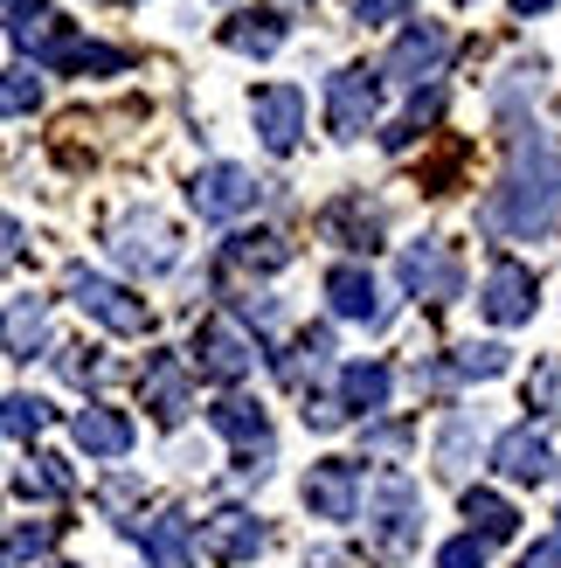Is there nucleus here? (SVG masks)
<instances>
[{
  "label": "nucleus",
  "instance_id": "45",
  "mask_svg": "<svg viewBox=\"0 0 561 568\" xmlns=\"http://www.w3.org/2000/svg\"><path fill=\"white\" fill-rule=\"evenodd\" d=\"M49 568H76V561H49Z\"/></svg>",
  "mask_w": 561,
  "mask_h": 568
},
{
  "label": "nucleus",
  "instance_id": "12",
  "mask_svg": "<svg viewBox=\"0 0 561 568\" xmlns=\"http://www.w3.org/2000/svg\"><path fill=\"white\" fill-rule=\"evenodd\" d=\"M534 271L527 264H513V257H499L492 271H486V292H479V305H486V320L492 326H527L534 320Z\"/></svg>",
  "mask_w": 561,
  "mask_h": 568
},
{
  "label": "nucleus",
  "instance_id": "8",
  "mask_svg": "<svg viewBox=\"0 0 561 568\" xmlns=\"http://www.w3.org/2000/svg\"><path fill=\"white\" fill-rule=\"evenodd\" d=\"M111 257H119L125 271H146V277H160V271H174V230L153 215V209H132L119 230H111Z\"/></svg>",
  "mask_w": 561,
  "mask_h": 568
},
{
  "label": "nucleus",
  "instance_id": "7",
  "mask_svg": "<svg viewBox=\"0 0 561 568\" xmlns=\"http://www.w3.org/2000/svg\"><path fill=\"white\" fill-rule=\"evenodd\" d=\"M194 367H202L208 382L236 388L249 367H257V339H249L236 320H202V326H194Z\"/></svg>",
  "mask_w": 561,
  "mask_h": 568
},
{
  "label": "nucleus",
  "instance_id": "37",
  "mask_svg": "<svg viewBox=\"0 0 561 568\" xmlns=\"http://www.w3.org/2000/svg\"><path fill=\"white\" fill-rule=\"evenodd\" d=\"M437 568H486V541L479 534H458V541L437 548Z\"/></svg>",
  "mask_w": 561,
  "mask_h": 568
},
{
  "label": "nucleus",
  "instance_id": "32",
  "mask_svg": "<svg viewBox=\"0 0 561 568\" xmlns=\"http://www.w3.org/2000/svg\"><path fill=\"white\" fill-rule=\"evenodd\" d=\"M471 444H479V416H451V423H443V437H437V471L443 478H465Z\"/></svg>",
  "mask_w": 561,
  "mask_h": 568
},
{
  "label": "nucleus",
  "instance_id": "43",
  "mask_svg": "<svg viewBox=\"0 0 561 568\" xmlns=\"http://www.w3.org/2000/svg\"><path fill=\"white\" fill-rule=\"evenodd\" d=\"M14 257H21V222L0 209V264H14Z\"/></svg>",
  "mask_w": 561,
  "mask_h": 568
},
{
  "label": "nucleus",
  "instance_id": "3",
  "mask_svg": "<svg viewBox=\"0 0 561 568\" xmlns=\"http://www.w3.org/2000/svg\"><path fill=\"white\" fill-rule=\"evenodd\" d=\"M0 21H8V36H14L21 55H35V63H49V70H70L76 63V42L83 36H70V21L55 14L49 0H0Z\"/></svg>",
  "mask_w": 561,
  "mask_h": 568
},
{
  "label": "nucleus",
  "instance_id": "34",
  "mask_svg": "<svg viewBox=\"0 0 561 568\" xmlns=\"http://www.w3.org/2000/svg\"><path fill=\"white\" fill-rule=\"evenodd\" d=\"M35 104H42V77L28 63L0 77V119H21V111H35Z\"/></svg>",
  "mask_w": 561,
  "mask_h": 568
},
{
  "label": "nucleus",
  "instance_id": "35",
  "mask_svg": "<svg viewBox=\"0 0 561 568\" xmlns=\"http://www.w3.org/2000/svg\"><path fill=\"white\" fill-rule=\"evenodd\" d=\"M55 367H63V382H76V388L111 382V361H98V347H63V354H55Z\"/></svg>",
  "mask_w": 561,
  "mask_h": 568
},
{
  "label": "nucleus",
  "instance_id": "46",
  "mask_svg": "<svg viewBox=\"0 0 561 568\" xmlns=\"http://www.w3.org/2000/svg\"><path fill=\"white\" fill-rule=\"evenodd\" d=\"M554 534H561V527H554Z\"/></svg>",
  "mask_w": 561,
  "mask_h": 568
},
{
  "label": "nucleus",
  "instance_id": "44",
  "mask_svg": "<svg viewBox=\"0 0 561 568\" xmlns=\"http://www.w3.org/2000/svg\"><path fill=\"white\" fill-rule=\"evenodd\" d=\"M548 8H554V0H513V14H520V21H534V14H548Z\"/></svg>",
  "mask_w": 561,
  "mask_h": 568
},
{
  "label": "nucleus",
  "instance_id": "10",
  "mask_svg": "<svg viewBox=\"0 0 561 568\" xmlns=\"http://www.w3.org/2000/svg\"><path fill=\"white\" fill-rule=\"evenodd\" d=\"M271 541V527L257 514H243V506H222V514L202 520V555L222 561V568H243V561H257Z\"/></svg>",
  "mask_w": 561,
  "mask_h": 568
},
{
  "label": "nucleus",
  "instance_id": "27",
  "mask_svg": "<svg viewBox=\"0 0 561 568\" xmlns=\"http://www.w3.org/2000/svg\"><path fill=\"white\" fill-rule=\"evenodd\" d=\"M55 520H21L14 534H0V568H28V561H42L49 548H55Z\"/></svg>",
  "mask_w": 561,
  "mask_h": 568
},
{
  "label": "nucleus",
  "instance_id": "13",
  "mask_svg": "<svg viewBox=\"0 0 561 568\" xmlns=\"http://www.w3.org/2000/svg\"><path fill=\"white\" fill-rule=\"evenodd\" d=\"M139 395H146V409L160 430H181L187 409H194V382H187V367L174 354H153L146 361V375H139Z\"/></svg>",
  "mask_w": 561,
  "mask_h": 568
},
{
  "label": "nucleus",
  "instance_id": "31",
  "mask_svg": "<svg viewBox=\"0 0 561 568\" xmlns=\"http://www.w3.org/2000/svg\"><path fill=\"white\" fill-rule=\"evenodd\" d=\"M326 361H333V333L313 326V333H298V354L277 361V375H285L292 388H305V367H313V375H326Z\"/></svg>",
  "mask_w": 561,
  "mask_h": 568
},
{
  "label": "nucleus",
  "instance_id": "38",
  "mask_svg": "<svg viewBox=\"0 0 561 568\" xmlns=\"http://www.w3.org/2000/svg\"><path fill=\"white\" fill-rule=\"evenodd\" d=\"M354 14L368 21V28H381V21H402V14H409V0H354Z\"/></svg>",
  "mask_w": 561,
  "mask_h": 568
},
{
  "label": "nucleus",
  "instance_id": "4",
  "mask_svg": "<svg viewBox=\"0 0 561 568\" xmlns=\"http://www.w3.org/2000/svg\"><path fill=\"white\" fill-rule=\"evenodd\" d=\"M375 527H368V541H375V555H409L416 541H424V499H416V486L402 471H388L381 486H375V514H368Z\"/></svg>",
  "mask_w": 561,
  "mask_h": 568
},
{
  "label": "nucleus",
  "instance_id": "15",
  "mask_svg": "<svg viewBox=\"0 0 561 568\" xmlns=\"http://www.w3.org/2000/svg\"><path fill=\"white\" fill-rule=\"evenodd\" d=\"M305 506H313L319 520H354L360 514V465L319 458L313 471H305Z\"/></svg>",
  "mask_w": 561,
  "mask_h": 568
},
{
  "label": "nucleus",
  "instance_id": "19",
  "mask_svg": "<svg viewBox=\"0 0 561 568\" xmlns=\"http://www.w3.org/2000/svg\"><path fill=\"white\" fill-rule=\"evenodd\" d=\"M208 430L230 437L243 458L249 450H271V416H264V403H249V395H222V403L208 409Z\"/></svg>",
  "mask_w": 561,
  "mask_h": 568
},
{
  "label": "nucleus",
  "instance_id": "28",
  "mask_svg": "<svg viewBox=\"0 0 561 568\" xmlns=\"http://www.w3.org/2000/svg\"><path fill=\"white\" fill-rule=\"evenodd\" d=\"M443 375H451V382H499V375H507V347H499V339H465Z\"/></svg>",
  "mask_w": 561,
  "mask_h": 568
},
{
  "label": "nucleus",
  "instance_id": "24",
  "mask_svg": "<svg viewBox=\"0 0 561 568\" xmlns=\"http://www.w3.org/2000/svg\"><path fill=\"white\" fill-rule=\"evenodd\" d=\"M132 534L146 541V561H153V568H194V548H187V520H181V514H160V520H132Z\"/></svg>",
  "mask_w": 561,
  "mask_h": 568
},
{
  "label": "nucleus",
  "instance_id": "16",
  "mask_svg": "<svg viewBox=\"0 0 561 568\" xmlns=\"http://www.w3.org/2000/svg\"><path fill=\"white\" fill-rule=\"evenodd\" d=\"M249 119H257V139L285 160L298 153V132H305V98L292 91V83H271V91H257V104H249Z\"/></svg>",
  "mask_w": 561,
  "mask_h": 568
},
{
  "label": "nucleus",
  "instance_id": "22",
  "mask_svg": "<svg viewBox=\"0 0 561 568\" xmlns=\"http://www.w3.org/2000/svg\"><path fill=\"white\" fill-rule=\"evenodd\" d=\"M319 230H326L333 243H347V250H375L381 209H368V194H347V202H333V209L319 215Z\"/></svg>",
  "mask_w": 561,
  "mask_h": 568
},
{
  "label": "nucleus",
  "instance_id": "30",
  "mask_svg": "<svg viewBox=\"0 0 561 568\" xmlns=\"http://www.w3.org/2000/svg\"><path fill=\"white\" fill-rule=\"evenodd\" d=\"M230 264L285 271V264H292V243H285V236H271V230H243V236H230Z\"/></svg>",
  "mask_w": 561,
  "mask_h": 568
},
{
  "label": "nucleus",
  "instance_id": "9",
  "mask_svg": "<svg viewBox=\"0 0 561 568\" xmlns=\"http://www.w3.org/2000/svg\"><path fill=\"white\" fill-rule=\"evenodd\" d=\"M375 104H381V70H333L326 77V125L333 139H360L375 119Z\"/></svg>",
  "mask_w": 561,
  "mask_h": 568
},
{
  "label": "nucleus",
  "instance_id": "6",
  "mask_svg": "<svg viewBox=\"0 0 561 568\" xmlns=\"http://www.w3.org/2000/svg\"><path fill=\"white\" fill-rule=\"evenodd\" d=\"M396 271H402V284H409V298H424V305H451V298L465 292V264H458V250L443 243V236L409 243Z\"/></svg>",
  "mask_w": 561,
  "mask_h": 568
},
{
  "label": "nucleus",
  "instance_id": "42",
  "mask_svg": "<svg viewBox=\"0 0 561 568\" xmlns=\"http://www.w3.org/2000/svg\"><path fill=\"white\" fill-rule=\"evenodd\" d=\"M368 444H375V450H409V423H375Z\"/></svg>",
  "mask_w": 561,
  "mask_h": 568
},
{
  "label": "nucleus",
  "instance_id": "25",
  "mask_svg": "<svg viewBox=\"0 0 561 568\" xmlns=\"http://www.w3.org/2000/svg\"><path fill=\"white\" fill-rule=\"evenodd\" d=\"M465 520H471V534H479L486 548H492V541H513V527H520L513 506L499 499V493H479V486L465 493Z\"/></svg>",
  "mask_w": 561,
  "mask_h": 568
},
{
  "label": "nucleus",
  "instance_id": "26",
  "mask_svg": "<svg viewBox=\"0 0 561 568\" xmlns=\"http://www.w3.org/2000/svg\"><path fill=\"white\" fill-rule=\"evenodd\" d=\"M70 486H76L70 465H63V458H49V450H35V458L14 471V493H21V499H63Z\"/></svg>",
  "mask_w": 561,
  "mask_h": 568
},
{
  "label": "nucleus",
  "instance_id": "21",
  "mask_svg": "<svg viewBox=\"0 0 561 568\" xmlns=\"http://www.w3.org/2000/svg\"><path fill=\"white\" fill-rule=\"evenodd\" d=\"M0 347H8V361H35L49 347V298H8V312H0Z\"/></svg>",
  "mask_w": 561,
  "mask_h": 568
},
{
  "label": "nucleus",
  "instance_id": "1",
  "mask_svg": "<svg viewBox=\"0 0 561 568\" xmlns=\"http://www.w3.org/2000/svg\"><path fill=\"white\" fill-rule=\"evenodd\" d=\"M554 215H561V153L534 132V139L513 146V166H507V181L486 194L479 222L507 243H534V236L554 230Z\"/></svg>",
  "mask_w": 561,
  "mask_h": 568
},
{
  "label": "nucleus",
  "instance_id": "29",
  "mask_svg": "<svg viewBox=\"0 0 561 568\" xmlns=\"http://www.w3.org/2000/svg\"><path fill=\"white\" fill-rule=\"evenodd\" d=\"M49 423H55V409L42 395H8V403H0V437H14V444H35Z\"/></svg>",
  "mask_w": 561,
  "mask_h": 568
},
{
  "label": "nucleus",
  "instance_id": "23",
  "mask_svg": "<svg viewBox=\"0 0 561 568\" xmlns=\"http://www.w3.org/2000/svg\"><path fill=\"white\" fill-rule=\"evenodd\" d=\"M285 14H271V8H257V14H236V21H222V42H230L236 55H277L285 49Z\"/></svg>",
  "mask_w": 561,
  "mask_h": 568
},
{
  "label": "nucleus",
  "instance_id": "17",
  "mask_svg": "<svg viewBox=\"0 0 561 568\" xmlns=\"http://www.w3.org/2000/svg\"><path fill=\"white\" fill-rule=\"evenodd\" d=\"M326 298H333V312H340V320H354V326H381V320H388L381 284H375V271H360V264H333V271H326Z\"/></svg>",
  "mask_w": 561,
  "mask_h": 568
},
{
  "label": "nucleus",
  "instance_id": "11",
  "mask_svg": "<svg viewBox=\"0 0 561 568\" xmlns=\"http://www.w3.org/2000/svg\"><path fill=\"white\" fill-rule=\"evenodd\" d=\"M443 55H451V36H443V21H409V28H402V42L388 49L381 77L416 83V91H424V77H437V70H443Z\"/></svg>",
  "mask_w": 561,
  "mask_h": 568
},
{
  "label": "nucleus",
  "instance_id": "41",
  "mask_svg": "<svg viewBox=\"0 0 561 568\" xmlns=\"http://www.w3.org/2000/svg\"><path fill=\"white\" fill-rule=\"evenodd\" d=\"M305 423H313V430H340V403H319V395H305Z\"/></svg>",
  "mask_w": 561,
  "mask_h": 568
},
{
  "label": "nucleus",
  "instance_id": "14",
  "mask_svg": "<svg viewBox=\"0 0 561 568\" xmlns=\"http://www.w3.org/2000/svg\"><path fill=\"white\" fill-rule=\"evenodd\" d=\"M492 465H499V478H513V486H548V478H554V450H548V437L534 430V423H520V430L492 437Z\"/></svg>",
  "mask_w": 561,
  "mask_h": 568
},
{
  "label": "nucleus",
  "instance_id": "40",
  "mask_svg": "<svg viewBox=\"0 0 561 568\" xmlns=\"http://www.w3.org/2000/svg\"><path fill=\"white\" fill-rule=\"evenodd\" d=\"M236 312H243V320H257V326H277V298H264V292H243Z\"/></svg>",
  "mask_w": 561,
  "mask_h": 568
},
{
  "label": "nucleus",
  "instance_id": "20",
  "mask_svg": "<svg viewBox=\"0 0 561 568\" xmlns=\"http://www.w3.org/2000/svg\"><path fill=\"white\" fill-rule=\"evenodd\" d=\"M70 437H76V450H91V458H125L139 430H132V416H125V409H104V403H91V409H76Z\"/></svg>",
  "mask_w": 561,
  "mask_h": 568
},
{
  "label": "nucleus",
  "instance_id": "5",
  "mask_svg": "<svg viewBox=\"0 0 561 568\" xmlns=\"http://www.w3.org/2000/svg\"><path fill=\"white\" fill-rule=\"evenodd\" d=\"M187 202H194L202 222H236V215H249L264 202V181L249 174V166H236V160H215V166H202V174L187 181Z\"/></svg>",
  "mask_w": 561,
  "mask_h": 568
},
{
  "label": "nucleus",
  "instance_id": "18",
  "mask_svg": "<svg viewBox=\"0 0 561 568\" xmlns=\"http://www.w3.org/2000/svg\"><path fill=\"white\" fill-rule=\"evenodd\" d=\"M396 395V367L388 361H347L340 367V416H381Z\"/></svg>",
  "mask_w": 561,
  "mask_h": 568
},
{
  "label": "nucleus",
  "instance_id": "33",
  "mask_svg": "<svg viewBox=\"0 0 561 568\" xmlns=\"http://www.w3.org/2000/svg\"><path fill=\"white\" fill-rule=\"evenodd\" d=\"M437 111H443V91H416V104H409V111H402V119H396V125H388V132H381V146H388V153H402V146H409V139H424V125L437 119Z\"/></svg>",
  "mask_w": 561,
  "mask_h": 568
},
{
  "label": "nucleus",
  "instance_id": "2",
  "mask_svg": "<svg viewBox=\"0 0 561 568\" xmlns=\"http://www.w3.org/2000/svg\"><path fill=\"white\" fill-rule=\"evenodd\" d=\"M63 292L91 312V320L104 326V333H119V339H139V333H153V312H146V298H132L125 284H111V277H98L91 264H70L63 271Z\"/></svg>",
  "mask_w": 561,
  "mask_h": 568
},
{
  "label": "nucleus",
  "instance_id": "39",
  "mask_svg": "<svg viewBox=\"0 0 561 568\" xmlns=\"http://www.w3.org/2000/svg\"><path fill=\"white\" fill-rule=\"evenodd\" d=\"M520 568H561V534H541V541L520 555Z\"/></svg>",
  "mask_w": 561,
  "mask_h": 568
},
{
  "label": "nucleus",
  "instance_id": "36",
  "mask_svg": "<svg viewBox=\"0 0 561 568\" xmlns=\"http://www.w3.org/2000/svg\"><path fill=\"white\" fill-rule=\"evenodd\" d=\"M527 409L561 416V361H541L534 367V382H527Z\"/></svg>",
  "mask_w": 561,
  "mask_h": 568
}]
</instances>
